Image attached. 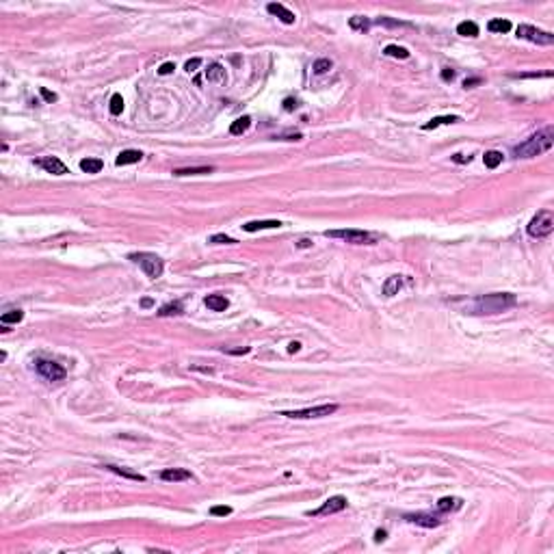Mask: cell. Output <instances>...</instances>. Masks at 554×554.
I'll return each instance as SVG.
<instances>
[{
    "mask_svg": "<svg viewBox=\"0 0 554 554\" xmlns=\"http://www.w3.org/2000/svg\"><path fill=\"white\" fill-rule=\"evenodd\" d=\"M517 303V297L511 293H493V295H483L476 297L468 303L470 314H500L504 309L513 308Z\"/></svg>",
    "mask_w": 554,
    "mask_h": 554,
    "instance_id": "6da1fadb",
    "label": "cell"
},
{
    "mask_svg": "<svg viewBox=\"0 0 554 554\" xmlns=\"http://www.w3.org/2000/svg\"><path fill=\"white\" fill-rule=\"evenodd\" d=\"M552 145H554V130H552V126H548L544 130H539L537 134H533L531 139L515 145L513 154L517 158H535V156H541V154L550 152Z\"/></svg>",
    "mask_w": 554,
    "mask_h": 554,
    "instance_id": "7a4b0ae2",
    "label": "cell"
},
{
    "mask_svg": "<svg viewBox=\"0 0 554 554\" xmlns=\"http://www.w3.org/2000/svg\"><path fill=\"white\" fill-rule=\"evenodd\" d=\"M128 260L136 262V264H139L141 269H143V273H145L147 277H152V279H158L160 275H163V271H165L163 260H160L156 253H150V251L130 253V255H128Z\"/></svg>",
    "mask_w": 554,
    "mask_h": 554,
    "instance_id": "3957f363",
    "label": "cell"
},
{
    "mask_svg": "<svg viewBox=\"0 0 554 554\" xmlns=\"http://www.w3.org/2000/svg\"><path fill=\"white\" fill-rule=\"evenodd\" d=\"M528 236L533 238H546L554 232V214L552 210H539L535 217L531 219V223L526 225Z\"/></svg>",
    "mask_w": 554,
    "mask_h": 554,
    "instance_id": "277c9868",
    "label": "cell"
},
{
    "mask_svg": "<svg viewBox=\"0 0 554 554\" xmlns=\"http://www.w3.org/2000/svg\"><path fill=\"white\" fill-rule=\"evenodd\" d=\"M338 412L336 403H327V405H316V407H308V409H297V412H282L279 416H286V418L293 420H312V418H325V416H331Z\"/></svg>",
    "mask_w": 554,
    "mask_h": 554,
    "instance_id": "5b68a950",
    "label": "cell"
},
{
    "mask_svg": "<svg viewBox=\"0 0 554 554\" xmlns=\"http://www.w3.org/2000/svg\"><path fill=\"white\" fill-rule=\"evenodd\" d=\"M327 238H340V241L353 243V245H372L374 236L370 232L364 230H327L325 232Z\"/></svg>",
    "mask_w": 554,
    "mask_h": 554,
    "instance_id": "8992f818",
    "label": "cell"
},
{
    "mask_svg": "<svg viewBox=\"0 0 554 554\" xmlns=\"http://www.w3.org/2000/svg\"><path fill=\"white\" fill-rule=\"evenodd\" d=\"M515 35L520 39H526V41H533L537 46H552L554 44V35L548 33V31H539V28L531 26V24H520L517 26Z\"/></svg>",
    "mask_w": 554,
    "mask_h": 554,
    "instance_id": "52a82bcc",
    "label": "cell"
},
{
    "mask_svg": "<svg viewBox=\"0 0 554 554\" xmlns=\"http://www.w3.org/2000/svg\"><path fill=\"white\" fill-rule=\"evenodd\" d=\"M35 368H37V372L48 381H63L65 374H67V370H65L61 364H57V362H52V360H44V357L35 360Z\"/></svg>",
    "mask_w": 554,
    "mask_h": 554,
    "instance_id": "ba28073f",
    "label": "cell"
},
{
    "mask_svg": "<svg viewBox=\"0 0 554 554\" xmlns=\"http://www.w3.org/2000/svg\"><path fill=\"white\" fill-rule=\"evenodd\" d=\"M347 502L349 500L344 496H331L329 500H325L323 507L314 509V511H308V515L312 517H320V515H333V513H340V511L347 509Z\"/></svg>",
    "mask_w": 554,
    "mask_h": 554,
    "instance_id": "9c48e42d",
    "label": "cell"
},
{
    "mask_svg": "<svg viewBox=\"0 0 554 554\" xmlns=\"http://www.w3.org/2000/svg\"><path fill=\"white\" fill-rule=\"evenodd\" d=\"M35 163H37L44 171H48V174H55V176L69 174V169L65 167V163H63V160H59L57 156H44V158H37Z\"/></svg>",
    "mask_w": 554,
    "mask_h": 554,
    "instance_id": "30bf717a",
    "label": "cell"
},
{
    "mask_svg": "<svg viewBox=\"0 0 554 554\" xmlns=\"http://www.w3.org/2000/svg\"><path fill=\"white\" fill-rule=\"evenodd\" d=\"M405 520L416 524V526H422V528H437L442 524V517H437L433 513H407Z\"/></svg>",
    "mask_w": 554,
    "mask_h": 554,
    "instance_id": "8fae6325",
    "label": "cell"
},
{
    "mask_svg": "<svg viewBox=\"0 0 554 554\" xmlns=\"http://www.w3.org/2000/svg\"><path fill=\"white\" fill-rule=\"evenodd\" d=\"M266 11H269L271 15H277L284 24H295V20H297L293 11H288V9L284 7V4H279V2H271V4H266Z\"/></svg>",
    "mask_w": 554,
    "mask_h": 554,
    "instance_id": "7c38bea8",
    "label": "cell"
},
{
    "mask_svg": "<svg viewBox=\"0 0 554 554\" xmlns=\"http://www.w3.org/2000/svg\"><path fill=\"white\" fill-rule=\"evenodd\" d=\"M160 479L169 481V483H178V481H190L193 474H190L188 470H182V468H169V470H163V472H160Z\"/></svg>",
    "mask_w": 554,
    "mask_h": 554,
    "instance_id": "4fadbf2b",
    "label": "cell"
},
{
    "mask_svg": "<svg viewBox=\"0 0 554 554\" xmlns=\"http://www.w3.org/2000/svg\"><path fill=\"white\" fill-rule=\"evenodd\" d=\"M463 507V500L455 496H446L437 500V511L439 513H450V511H459Z\"/></svg>",
    "mask_w": 554,
    "mask_h": 554,
    "instance_id": "5bb4252c",
    "label": "cell"
},
{
    "mask_svg": "<svg viewBox=\"0 0 554 554\" xmlns=\"http://www.w3.org/2000/svg\"><path fill=\"white\" fill-rule=\"evenodd\" d=\"M204 303H206L208 309H212V312H223V309H228V306H230V301L225 299L223 295H208L204 299Z\"/></svg>",
    "mask_w": 554,
    "mask_h": 554,
    "instance_id": "9a60e30c",
    "label": "cell"
},
{
    "mask_svg": "<svg viewBox=\"0 0 554 554\" xmlns=\"http://www.w3.org/2000/svg\"><path fill=\"white\" fill-rule=\"evenodd\" d=\"M461 122V117L457 115H444V117H433L431 122H427L425 126H422V130H435L437 126H450V123H457Z\"/></svg>",
    "mask_w": 554,
    "mask_h": 554,
    "instance_id": "2e32d148",
    "label": "cell"
},
{
    "mask_svg": "<svg viewBox=\"0 0 554 554\" xmlns=\"http://www.w3.org/2000/svg\"><path fill=\"white\" fill-rule=\"evenodd\" d=\"M141 158H143V154H141L139 150H123V152L115 158V163H117L119 167H123V165H134V163H139Z\"/></svg>",
    "mask_w": 554,
    "mask_h": 554,
    "instance_id": "e0dca14e",
    "label": "cell"
},
{
    "mask_svg": "<svg viewBox=\"0 0 554 554\" xmlns=\"http://www.w3.org/2000/svg\"><path fill=\"white\" fill-rule=\"evenodd\" d=\"M282 228V223L279 221H249L243 225V230L245 232H260V230H277Z\"/></svg>",
    "mask_w": 554,
    "mask_h": 554,
    "instance_id": "ac0fdd59",
    "label": "cell"
},
{
    "mask_svg": "<svg viewBox=\"0 0 554 554\" xmlns=\"http://www.w3.org/2000/svg\"><path fill=\"white\" fill-rule=\"evenodd\" d=\"M206 78H208V82H225V69H223V65L210 63V65H208V69H206Z\"/></svg>",
    "mask_w": 554,
    "mask_h": 554,
    "instance_id": "d6986e66",
    "label": "cell"
},
{
    "mask_svg": "<svg viewBox=\"0 0 554 554\" xmlns=\"http://www.w3.org/2000/svg\"><path fill=\"white\" fill-rule=\"evenodd\" d=\"M251 128V117H238L236 122H232V126H230V134H234V136H241V134H245L247 130Z\"/></svg>",
    "mask_w": 554,
    "mask_h": 554,
    "instance_id": "ffe728a7",
    "label": "cell"
},
{
    "mask_svg": "<svg viewBox=\"0 0 554 554\" xmlns=\"http://www.w3.org/2000/svg\"><path fill=\"white\" fill-rule=\"evenodd\" d=\"M214 167H184V169H174V176L182 178V176H204V174H212Z\"/></svg>",
    "mask_w": 554,
    "mask_h": 554,
    "instance_id": "44dd1931",
    "label": "cell"
},
{
    "mask_svg": "<svg viewBox=\"0 0 554 554\" xmlns=\"http://www.w3.org/2000/svg\"><path fill=\"white\" fill-rule=\"evenodd\" d=\"M401 286H403L401 275H392V277H388V282L383 284V295H385V297H394V295H398Z\"/></svg>",
    "mask_w": 554,
    "mask_h": 554,
    "instance_id": "7402d4cb",
    "label": "cell"
},
{
    "mask_svg": "<svg viewBox=\"0 0 554 554\" xmlns=\"http://www.w3.org/2000/svg\"><path fill=\"white\" fill-rule=\"evenodd\" d=\"M102 167H104V163L100 158H82L80 160V169L85 171V174H100Z\"/></svg>",
    "mask_w": 554,
    "mask_h": 554,
    "instance_id": "603a6c76",
    "label": "cell"
},
{
    "mask_svg": "<svg viewBox=\"0 0 554 554\" xmlns=\"http://www.w3.org/2000/svg\"><path fill=\"white\" fill-rule=\"evenodd\" d=\"M104 468L109 470V472H115V474H119V476H123V479L139 481V483H143V481H145V476H143V474H139V472H130V470H126V468H119V466H104Z\"/></svg>",
    "mask_w": 554,
    "mask_h": 554,
    "instance_id": "cb8c5ba5",
    "label": "cell"
},
{
    "mask_svg": "<svg viewBox=\"0 0 554 554\" xmlns=\"http://www.w3.org/2000/svg\"><path fill=\"white\" fill-rule=\"evenodd\" d=\"M487 31L490 33H509L511 31V22L509 20H502V17H496V20H490L487 22Z\"/></svg>",
    "mask_w": 554,
    "mask_h": 554,
    "instance_id": "d4e9b609",
    "label": "cell"
},
{
    "mask_svg": "<svg viewBox=\"0 0 554 554\" xmlns=\"http://www.w3.org/2000/svg\"><path fill=\"white\" fill-rule=\"evenodd\" d=\"M184 312V306L182 301H174V303H167L158 309V316H178V314Z\"/></svg>",
    "mask_w": 554,
    "mask_h": 554,
    "instance_id": "484cf974",
    "label": "cell"
},
{
    "mask_svg": "<svg viewBox=\"0 0 554 554\" xmlns=\"http://www.w3.org/2000/svg\"><path fill=\"white\" fill-rule=\"evenodd\" d=\"M457 33L463 35V37H479V26L476 22H459L457 24Z\"/></svg>",
    "mask_w": 554,
    "mask_h": 554,
    "instance_id": "4316f807",
    "label": "cell"
},
{
    "mask_svg": "<svg viewBox=\"0 0 554 554\" xmlns=\"http://www.w3.org/2000/svg\"><path fill=\"white\" fill-rule=\"evenodd\" d=\"M22 318H24L22 309H9V312H4L2 316H0V323L2 325H17V323H22Z\"/></svg>",
    "mask_w": 554,
    "mask_h": 554,
    "instance_id": "83f0119b",
    "label": "cell"
},
{
    "mask_svg": "<svg viewBox=\"0 0 554 554\" xmlns=\"http://www.w3.org/2000/svg\"><path fill=\"white\" fill-rule=\"evenodd\" d=\"M349 26L353 28V31L366 33L368 28H370V20H368V17H364V15H353V17L349 20Z\"/></svg>",
    "mask_w": 554,
    "mask_h": 554,
    "instance_id": "f1b7e54d",
    "label": "cell"
},
{
    "mask_svg": "<svg viewBox=\"0 0 554 554\" xmlns=\"http://www.w3.org/2000/svg\"><path fill=\"white\" fill-rule=\"evenodd\" d=\"M383 55L385 57H394V59H409V50H407V48H403V46L390 44V46H385Z\"/></svg>",
    "mask_w": 554,
    "mask_h": 554,
    "instance_id": "f546056e",
    "label": "cell"
},
{
    "mask_svg": "<svg viewBox=\"0 0 554 554\" xmlns=\"http://www.w3.org/2000/svg\"><path fill=\"white\" fill-rule=\"evenodd\" d=\"M483 163H485V167L487 169H496V167L502 163V154L500 152H496V150H492V152H485V156H483Z\"/></svg>",
    "mask_w": 554,
    "mask_h": 554,
    "instance_id": "4dcf8cb0",
    "label": "cell"
},
{
    "mask_svg": "<svg viewBox=\"0 0 554 554\" xmlns=\"http://www.w3.org/2000/svg\"><path fill=\"white\" fill-rule=\"evenodd\" d=\"M109 111H111V115H119V113L123 111V98L119 93H115L111 98V102H109Z\"/></svg>",
    "mask_w": 554,
    "mask_h": 554,
    "instance_id": "1f68e13d",
    "label": "cell"
},
{
    "mask_svg": "<svg viewBox=\"0 0 554 554\" xmlns=\"http://www.w3.org/2000/svg\"><path fill=\"white\" fill-rule=\"evenodd\" d=\"M312 69H314V74H325V71L331 69V61L329 59H318V61H314Z\"/></svg>",
    "mask_w": 554,
    "mask_h": 554,
    "instance_id": "d6a6232c",
    "label": "cell"
},
{
    "mask_svg": "<svg viewBox=\"0 0 554 554\" xmlns=\"http://www.w3.org/2000/svg\"><path fill=\"white\" fill-rule=\"evenodd\" d=\"M210 243H214V245H234L236 241L225 234H214V236H210Z\"/></svg>",
    "mask_w": 554,
    "mask_h": 554,
    "instance_id": "836d02e7",
    "label": "cell"
},
{
    "mask_svg": "<svg viewBox=\"0 0 554 554\" xmlns=\"http://www.w3.org/2000/svg\"><path fill=\"white\" fill-rule=\"evenodd\" d=\"M379 24H383V26H412V24H407V22H398V20H392V17H379L377 20Z\"/></svg>",
    "mask_w": 554,
    "mask_h": 554,
    "instance_id": "e575fe53",
    "label": "cell"
},
{
    "mask_svg": "<svg viewBox=\"0 0 554 554\" xmlns=\"http://www.w3.org/2000/svg\"><path fill=\"white\" fill-rule=\"evenodd\" d=\"M199 65H201V59H190V61H186V65H184V69H186L188 74H193V71H197Z\"/></svg>",
    "mask_w": 554,
    "mask_h": 554,
    "instance_id": "d590c367",
    "label": "cell"
},
{
    "mask_svg": "<svg viewBox=\"0 0 554 554\" xmlns=\"http://www.w3.org/2000/svg\"><path fill=\"white\" fill-rule=\"evenodd\" d=\"M230 513H232V507H225V504L210 509V515H230Z\"/></svg>",
    "mask_w": 554,
    "mask_h": 554,
    "instance_id": "8d00e7d4",
    "label": "cell"
},
{
    "mask_svg": "<svg viewBox=\"0 0 554 554\" xmlns=\"http://www.w3.org/2000/svg\"><path fill=\"white\" fill-rule=\"evenodd\" d=\"M174 69H176L174 63H163V65L158 67V74H160V76H167V74H171Z\"/></svg>",
    "mask_w": 554,
    "mask_h": 554,
    "instance_id": "74e56055",
    "label": "cell"
},
{
    "mask_svg": "<svg viewBox=\"0 0 554 554\" xmlns=\"http://www.w3.org/2000/svg\"><path fill=\"white\" fill-rule=\"evenodd\" d=\"M39 91H41V95H44V100H46V102H57V93H52V91H48V89H46V87H41V89H39Z\"/></svg>",
    "mask_w": 554,
    "mask_h": 554,
    "instance_id": "f35d334b",
    "label": "cell"
},
{
    "mask_svg": "<svg viewBox=\"0 0 554 554\" xmlns=\"http://www.w3.org/2000/svg\"><path fill=\"white\" fill-rule=\"evenodd\" d=\"M295 109H297V100L286 98V100H284V111H295Z\"/></svg>",
    "mask_w": 554,
    "mask_h": 554,
    "instance_id": "ab89813d",
    "label": "cell"
},
{
    "mask_svg": "<svg viewBox=\"0 0 554 554\" xmlns=\"http://www.w3.org/2000/svg\"><path fill=\"white\" fill-rule=\"evenodd\" d=\"M452 78H455V69L444 67V69H442V80H452Z\"/></svg>",
    "mask_w": 554,
    "mask_h": 554,
    "instance_id": "60d3db41",
    "label": "cell"
},
{
    "mask_svg": "<svg viewBox=\"0 0 554 554\" xmlns=\"http://www.w3.org/2000/svg\"><path fill=\"white\" fill-rule=\"evenodd\" d=\"M452 160H455V163H470V160H472V156H463V154H455V156H452Z\"/></svg>",
    "mask_w": 554,
    "mask_h": 554,
    "instance_id": "b9f144b4",
    "label": "cell"
},
{
    "mask_svg": "<svg viewBox=\"0 0 554 554\" xmlns=\"http://www.w3.org/2000/svg\"><path fill=\"white\" fill-rule=\"evenodd\" d=\"M385 537H388V533H385V531H377V533H374V541H377V544L385 541Z\"/></svg>",
    "mask_w": 554,
    "mask_h": 554,
    "instance_id": "7bdbcfd3",
    "label": "cell"
},
{
    "mask_svg": "<svg viewBox=\"0 0 554 554\" xmlns=\"http://www.w3.org/2000/svg\"><path fill=\"white\" fill-rule=\"evenodd\" d=\"M479 82H481V78H470V80H463V87H466V89H470V87L479 85Z\"/></svg>",
    "mask_w": 554,
    "mask_h": 554,
    "instance_id": "ee69618b",
    "label": "cell"
},
{
    "mask_svg": "<svg viewBox=\"0 0 554 554\" xmlns=\"http://www.w3.org/2000/svg\"><path fill=\"white\" fill-rule=\"evenodd\" d=\"M301 349V342H290L288 344V353H297Z\"/></svg>",
    "mask_w": 554,
    "mask_h": 554,
    "instance_id": "f6af8a7d",
    "label": "cell"
},
{
    "mask_svg": "<svg viewBox=\"0 0 554 554\" xmlns=\"http://www.w3.org/2000/svg\"><path fill=\"white\" fill-rule=\"evenodd\" d=\"M309 245H312V243H309V241H306V238H303V241H299V243H297V247H301V249H306V247H309Z\"/></svg>",
    "mask_w": 554,
    "mask_h": 554,
    "instance_id": "bcb514c9",
    "label": "cell"
},
{
    "mask_svg": "<svg viewBox=\"0 0 554 554\" xmlns=\"http://www.w3.org/2000/svg\"><path fill=\"white\" fill-rule=\"evenodd\" d=\"M141 306H143V308H152V306H154V301H152V299H143V301H141Z\"/></svg>",
    "mask_w": 554,
    "mask_h": 554,
    "instance_id": "7dc6e473",
    "label": "cell"
}]
</instances>
